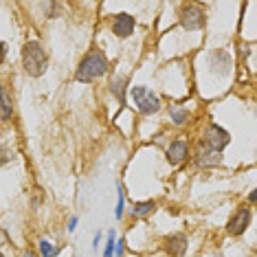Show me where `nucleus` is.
<instances>
[{"instance_id":"18","label":"nucleus","mask_w":257,"mask_h":257,"mask_svg":"<svg viewBox=\"0 0 257 257\" xmlns=\"http://www.w3.org/2000/svg\"><path fill=\"white\" fill-rule=\"evenodd\" d=\"M114 233H110L108 235V244H106V250H103V257H112L114 255Z\"/></svg>"},{"instance_id":"6","label":"nucleus","mask_w":257,"mask_h":257,"mask_svg":"<svg viewBox=\"0 0 257 257\" xmlns=\"http://www.w3.org/2000/svg\"><path fill=\"white\" fill-rule=\"evenodd\" d=\"M248 222H250V209L239 207L229 218V222H226V233H229V235H242V233L246 231Z\"/></svg>"},{"instance_id":"23","label":"nucleus","mask_w":257,"mask_h":257,"mask_svg":"<svg viewBox=\"0 0 257 257\" xmlns=\"http://www.w3.org/2000/svg\"><path fill=\"white\" fill-rule=\"evenodd\" d=\"M0 257H5V255H3V253H0Z\"/></svg>"},{"instance_id":"2","label":"nucleus","mask_w":257,"mask_h":257,"mask_svg":"<svg viewBox=\"0 0 257 257\" xmlns=\"http://www.w3.org/2000/svg\"><path fill=\"white\" fill-rule=\"evenodd\" d=\"M22 66H25V71L31 77H40L49 68V53L36 40H31V42H27L22 46Z\"/></svg>"},{"instance_id":"10","label":"nucleus","mask_w":257,"mask_h":257,"mask_svg":"<svg viewBox=\"0 0 257 257\" xmlns=\"http://www.w3.org/2000/svg\"><path fill=\"white\" fill-rule=\"evenodd\" d=\"M196 163L202 167H211V165H218L220 163V154L207 150L202 143H198V150H196Z\"/></svg>"},{"instance_id":"24","label":"nucleus","mask_w":257,"mask_h":257,"mask_svg":"<svg viewBox=\"0 0 257 257\" xmlns=\"http://www.w3.org/2000/svg\"><path fill=\"white\" fill-rule=\"evenodd\" d=\"M215 257H222V255H215Z\"/></svg>"},{"instance_id":"11","label":"nucleus","mask_w":257,"mask_h":257,"mask_svg":"<svg viewBox=\"0 0 257 257\" xmlns=\"http://www.w3.org/2000/svg\"><path fill=\"white\" fill-rule=\"evenodd\" d=\"M11 114H14V103H11L7 88L0 84V121H9Z\"/></svg>"},{"instance_id":"12","label":"nucleus","mask_w":257,"mask_h":257,"mask_svg":"<svg viewBox=\"0 0 257 257\" xmlns=\"http://www.w3.org/2000/svg\"><path fill=\"white\" fill-rule=\"evenodd\" d=\"M156 209L154 200H145V202H134L132 207V215L134 218H148V215Z\"/></svg>"},{"instance_id":"19","label":"nucleus","mask_w":257,"mask_h":257,"mask_svg":"<svg viewBox=\"0 0 257 257\" xmlns=\"http://www.w3.org/2000/svg\"><path fill=\"white\" fill-rule=\"evenodd\" d=\"M5 60H7V44L0 42V64H3Z\"/></svg>"},{"instance_id":"16","label":"nucleus","mask_w":257,"mask_h":257,"mask_svg":"<svg viewBox=\"0 0 257 257\" xmlns=\"http://www.w3.org/2000/svg\"><path fill=\"white\" fill-rule=\"evenodd\" d=\"M116 194H119V200H116V209H114V215L116 218H123V187L116 185Z\"/></svg>"},{"instance_id":"9","label":"nucleus","mask_w":257,"mask_h":257,"mask_svg":"<svg viewBox=\"0 0 257 257\" xmlns=\"http://www.w3.org/2000/svg\"><path fill=\"white\" fill-rule=\"evenodd\" d=\"M187 141L185 139H176V141H172V145L167 148V161L169 165H180L185 159H187Z\"/></svg>"},{"instance_id":"21","label":"nucleus","mask_w":257,"mask_h":257,"mask_svg":"<svg viewBox=\"0 0 257 257\" xmlns=\"http://www.w3.org/2000/svg\"><path fill=\"white\" fill-rule=\"evenodd\" d=\"M99 239H101V235H99V233H97V235H95V242H92V246H95V248L99 246Z\"/></svg>"},{"instance_id":"7","label":"nucleus","mask_w":257,"mask_h":257,"mask_svg":"<svg viewBox=\"0 0 257 257\" xmlns=\"http://www.w3.org/2000/svg\"><path fill=\"white\" fill-rule=\"evenodd\" d=\"M134 18L130 14H119L114 18V22H112V33L116 38H121V40H125V38H130L132 36V31H134Z\"/></svg>"},{"instance_id":"4","label":"nucleus","mask_w":257,"mask_h":257,"mask_svg":"<svg viewBox=\"0 0 257 257\" xmlns=\"http://www.w3.org/2000/svg\"><path fill=\"white\" fill-rule=\"evenodd\" d=\"M132 99L134 103H137V110L141 114H154L161 110V99L154 95V92H150L148 88H143V86H137V88H132Z\"/></svg>"},{"instance_id":"1","label":"nucleus","mask_w":257,"mask_h":257,"mask_svg":"<svg viewBox=\"0 0 257 257\" xmlns=\"http://www.w3.org/2000/svg\"><path fill=\"white\" fill-rule=\"evenodd\" d=\"M110 68L108 57L101 53L99 49H92L84 55V60L79 62L77 71H75V79L81 81V84H88V81H95L97 77L106 75Z\"/></svg>"},{"instance_id":"3","label":"nucleus","mask_w":257,"mask_h":257,"mask_svg":"<svg viewBox=\"0 0 257 257\" xmlns=\"http://www.w3.org/2000/svg\"><path fill=\"white\" fill-rule=\"evenodd\" d=\"M229 141H231L229 132H226L224 127L211 123V125H207V130H204V137H202L200 143L207 150H211V152H215V154H220V152L224 150L226 145H229Z\"/></svg>"},{"instance_id":"8","label":"nucleus","mask_w":257,"mask_h":257,"mask_svg":"<svg viewBox=\"0 0 257 257\" xmlns=\"http://www.w3.org/2000/svg\"><path fill=\"white\" fill-rule=\"evenodd\" d=\"M187 235L185 233H174L165 239V250L169 257H183L187 253Z\"/></svg>"},{"instance_id":"5","label":"nucleus","mask_w":257,"mask_h":257,"mask_svg":"<svg viewBox=\"0 0 257 257\" xmlns=\"http://www.w3.org/2000/svg\"><path fill=\"white\" fill-rule=\"evenodd\" d=\"M204 22H207V16H204V11L200 7H196V5H187L180 11V25H183L187 31H198V29L204 27Z\"/></svg>"},{"instance_id":"14","label":"nucleus","mask_w":257,"mask_h":257,"mask_svg":"<svg viewBox=\"0 0 257 257\" xmlns=\"http://www.w3.org/2000/svg\"><path fill=\"white\" fill-rule=\"evenodd\" d=\"M169 114H172V121L176 125H183V123H187V119H189V112L183 108H176V106L169 108Z\"/></svg>"},{"instance_id":"13","label":"nucleus","mask_w":257,"mask_h":257,"mask_svg":"<svg viewBox=\"0 0 257 257\" xmlns=\"http://www.w3.org/2000/svg\"><path fill=\"white\" fill-rule=\"evenodd\" d=\"M125 84H127L125 77H114L110 81V90H112V95L119 99V103L125 101Z\"/></svg>"},{"instance_id":"17","label":"nucleus","mask_w":257,"mask_h":257,"mask_svg":"<svg viewBox=\"0 0 257 257\" xmlns=\"http://www.w3.org/2000/svg\"><path fill=\"white\" fill-rule=\"evenodd\" d=\"M14 159V152H11L7 145H3L0 143V165H7V163Z\"/></svg>"},{"instance_id":"15","label":"nucleus","mask_w":257,"mask_h":257,"mask_svg":"<svg viewBox=\"0 0 257 257\" xmlns=\"http://www.w3.org/2000/svg\"><path fill=\"white\" fill-rule=\"evenodd\" d=\"M40 253H42V257H57L60 255V248L53 242H49V239H42L40 242Z\"/></svg>"},{"instance_id":"22","label":"nucleus","mask_w":257,"mask_h":257,"mask_svg":"<svg viewBox=\"0 0 257 257\" xmlns=\"http://www.w3.org/2000/svg\"><path fill=\"white\" fill-rule=\"evenodd\" d=\"M22 257H38L36 253H33V250H27V253L25 255H22Z\"/></svg>"},{"instance_id":"20","label":"nucleus","mask_w":257,"mask_h":257,"mask_svg":"<svg viewBox=\"0 0 257 257\" xmlns=\"http://www.w3.org/2000/svg\"><path fill=\"white\" fill-rule=\"evenodd\" d=\"M75 226H77V218H71V222H68V231H75Z\"/></svg>"}]
</instances>
